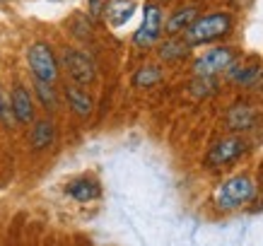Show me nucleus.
I'll return each mask as SVG.
<instances>
[{
	"mask_svg": "<svg viewBox=\"0 0 263 246\" xmlns=\"http://www.w3.org/2000/svg\"><path fill=\"white\" fill-rule=\"evenodd\" d=\"M27 65H29V72H32L34 80L56 85L58 78H61V63H58L53 48L48 46L46 41H36V44L29 46V51H27Z\"/></svg>",
	"mask_w": 263,
	"mask_h": 246,
	"instance_id": "3",
	"label": "nucleus"
},
{
	"mask_svg": "<svg viewBox=\"0 0 263 246\" xmlns=\"http://www.w3.org/2000/svg\"><path fill=\"white\" fill-rule=\"evenodd\" d=\"M232 63H234V51L230 46H215L193 61V72L203 80H210L220 72H227Z\"/></svg>",
	"mask_w": 263,
	"mask_h": 246,
	"instance_id": "6",
	"label": "nucleus"
},
{
	"mask_svg": "<svg viewBox=\"0 0 263 246\" xmlns=\"http://www.w3.org/2000/svg\"><path fill=\"white\" fill-rule=\"evenodd\" d=\"M63 97H65V104L78 119H89L92 111H95V102L92 97L87 94L85 87H78V85H65L63 87Z\"/></svg>",
	"mask_w": 263,
	"mask_h": 246,
	"instance_id": "10",
	"label": "nucleus"
},
{
	"mask_svg": "<svg viewBox=\"0 0 263 246\" xmlns=\"http://www.w3.org/2000/svg\"><path fill=\"white\" fill-rule=\"evenodd\" d=\"M56 143V123L51 119H34L32 130H29V147L34 152L48 150Z\"/></svg>",
	"mask_w": 263,
	"mask_h": 246,
	"instance_id": "11",
	"label": "nucleus"
},
{
	"mask_svg": "<svg viewBox=\"0 0 263 246\" xmlns=\"http://www.w3.org/2000/svg\"><path fill=\"white\" fill-rule=\"evenodd\" d=\"M162 78H164V70H162L160 65H155V63H147L143 65V68H138L136 72H133V85L140 89L145 87H155V85H160Z\"/></svg>",
	"mask_w": 263,
	"mask_h": 246,
	"instance_id": "15",
	"label": "nucleus"
},
{
	"mask_svg": "<svg viewBox=\"0 0 263 246\" xmlns=\"http://www.w3.org/2000/svg\"><path fill=\"white\" fill-rule=\"evenodd\" d=\"M162 34H164V22H162V8L157 3H145L143 10V24L140 29L133 34V44L138 48H150L160 44Z\"/></svg>",
	"mask_w": 263,
	"mask_h": 246,
	"instance_id": "7",
	"label": "nucleus"
},
{
	"mask_svg": "<svg viewBox=\"0 0 263 246\" xmlns=\"http://www.w3.org/2000/svg\"><path fill=\"white\" fill-rule=\"evenodd\" d=\"M254 196H256V183L251 181L249 176L239 174V176H232V179L220 183L215 191V196H213V200H215L217 210L232 213V210H237V207L247 205Z\"/></svg>",
	"mask_w": 263,
	"mask_h": 246,
	"instance_id": "2",
	"label": "nucleus"
},
{
	"mask_svg": "<svg viewBox=\"0 0 263 246\" xmlns=\"http://www.w3.org/2000/svg\"><path fill=\"white\" fill-rule=\"evenodd\" d=\"M133 3L130 0H114L111 5L106 8V15H109V22L114 27H121V24H126L130 17H133Z\"/></svg>",
	"mask_w": 263,
	"mask_h": 246,
	"instance_id": "17",
	"label": "nucleus"
},
{
	"mask_svg": "<svg viewBox=\"0 0 263 246\" xmlns=\"http://www.w3.org/2000/svg\"><path fill=\"white\" fill-rule=\"evenodd\" d=\"M102 5H104V0H89V10H92V15H95V17L104 12Z\"/></svg>",
	"mask_w": 263,
	"mask_h": 246,
	"instance_id": "20",
	"label": "nucleus"
},
{
	"mask_svg": "<svg viewBox=\"0 0 263 246\" xmlns=\"http://www.w3.org/2000/svg\"><path fill=\"white\" fill-rule=\"evenodd\" d=\"M3 121H10V109H8V99L0 92V123H3Z\"/></svg>",
	"mask_w": 263,
	"mask_h": 246,
	"instance_id": "19",
	"label": "nucleus"
},
{
	"mask_svg": "<svg viewBox=\"0 0 263 246\" xmlns=\"http://www.w3.org/2000/svg\"><path fill=\"white\" fill-rule=\"evenodd\" d=\"M249 143L241 135H230V138H220L205 155V167L208 169H220L232 164L234 159H239L241 155H247Z\"/></svg>",
	"mask_w": 263,
	"mask_h": 246,
	"instance_id": "5",
	"label": "nucleus"
},
{
	"mask_svg": "<svg viewBox=\"0 0 263 246\" xmlns=\"http://www.w3.org/2000/svg\"><path fill=\"white\" fill-rule=\"evenodd\" d=\"M196 17H198V8H196V5L179 8L174 15L167 20V24H164V32H167L169 36H179V34H183L193 22H196Z\"/></svg>",
	"mask_w": 263,
	"mask_h": 246,
	"instance_id": "12",
	"label": "nucleus"
},
{
	"mask_svg": "<svg viewBox=\"0 0 263 246\" xmlns=\"http://www.w3.org/2000/svg\"><path fill=\"white\" fill-rule=\"evenodd\" d=\"M227 72H230V78L234 80L237 85H254L256 78L261 75V68H258V65H244V68H241V65L232 63Z\"/></svg>",
	"mask_w": 263,
	"mask_h": 246,
	"instance_id": "18",
	"label": "nucleus"
},
{
	"mask_svg": "<svg viewBox=\"0 0 263 246\" xmlns=\"http://www.w3.org/2000/svg\"><path fill=\"white\" fill-rule=\"evenodd\" d=\"M34 85V102H39L46 111H56L61 99H58V92L53 85H48V82H41V80H32Z\"/></svg>",
	"mask_w": 263,
	"mask_h": 246,
	"instance_id": "14",
	"label": "nucleus"
},
{
	"mask_svg": "<svg viewBox=\"0 0 263 246\" xmlns=\"http://www.w3.org/2000/svg\"><path fill=\"white\" fill-rule=\"evenodd\" d=\"M162 3H167V0H162Z\"/></svg>",
	"mask_w": 263,
	"mask_h": 246,
	"instance_id": "21",
	"label": "nucleus"
},
{
	"mask_svg": "<svg viewBox=\"0 0 263 246\" xmlns=\"http://www.w3.org/2000/svg\"><path fill=\"white\" fill-rule=\"evenodd\" d=\"M8 109L12 113L15 123L20 126H29L34 119H36V102H34V94L29 89L15 82L10 87V97H8Z\"/></svg>",
	"mask_w": 263,
	"mask_h": 246,
	"instance_id": "8",
	"label": "nucleus"
},
{
	"mask_svg": "<svg viewBox=\"0 0 263 246\" xmlns=\"http://www.w3.org/2000/svg\"><path fill=\"white\" fill-rule=\"evenodd\" d=\"M65 193L70 196L72 200H78V203H89V200H95L102 188H99V183L92 181V179H75L65 186Z\"/></svg>",
	"mask_w": 263,
	"mask_h": 246,
	"instance_id": "13",
	"label": "nucleus"
},
{
	"mask_svg": "<svg viewBox=\"0 0 263 246\" xmlns=\"http://www.w3.org/2000/svg\"><path fill=\"white\" fill-rule=\"evenodd\" d=\"M61 65L65 68L68 78L72 80V85H78V87H89V85H95L97 65L85 51L72 48V46L63 48V53H61Z\"/></svg>",
	"mask_w": 263,
	"mask_h": 246,
	"instance_id": "4",
	"label": "nucleus"
},
{
	"mask_svg": "<svg viewBox=\"0 0 263 246\" xmlns=\"http://www.w3.org/2000/svg\"><path fill=\"white\" fill-rule=\"evenodd\" d=\"M189 51H191V46H189L183 39H176V36H169L167 41H162L160 44L162 61H181Z\"/></svg>",
	"mask_w": 263,
	"mask_h": 246,
	"instance_id": "16",
	"label": "nucleus"
},
{
	"mask_svg": "<svg viewBox=\"0 0 263 246\" xmlns=\"http://www.w3.org/2000/svg\"><path fill=\"white\" fill-rule=\"evenodd\" d=\"M258 111L249 104H234L230 111L224 113V121H227V128L234 130V133H247V130H254L258 126Z\"/></svg>",
	"mask_w": 263,
	"mask_h": 246,
	"instance_id": "9",
	"label": "nucleus"
},
{
	"mask_svg": "<svg viewBox=\"0 0 263 246\" xmlns=\"http://www.w3.org/2000/svg\"><path fill=\"white\" fill-rule=\"evenodd\" d=\"M232 20L230 12H213V15H203L196 17V22L183 32V41L189 46H205V44H213V41L222 39L232 32Z\"/></svg>",
	"mask_w": 263,
	"mask_h": 246,
	"instance_id": "1",
	"label": "nucleus"
}]
</instances>
